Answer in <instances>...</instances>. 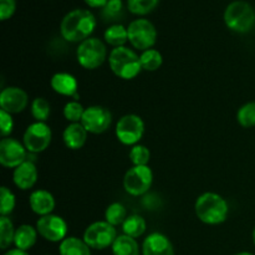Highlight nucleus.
I'll return each mask as SVG.
<instances>
[{
	"label": "nucleus",
	"instance_id": "14",
	"mask_svg": "<svg viewBox=\"0 0 255 255\" xmlns=\"http://www.w3.org/2000/svg\"><path fill=\"white\" fill-rule=\"evenodd\" d=\"M29 105V96L17 86H7L0 92V110L7 114H20Z\"/></svg>",
	"mask_w": 255,
	"mask_h": 255
},
{
	"label": "nucleus",
	"instance_id": "2",
	"mask_svg": "<svg viewBox=\"0 0 255 255\" xmlns=\"http://www.w3.org/2000/svg\"><path fill=\"white\" fill-rule=\"evenodd\" d=\"M196 216L202 223L208 226H218L228 218V202L218 193L206 192L196 199L194 203Z\"/></svg>",
	"mask_w": 255,
	"mask_h": 255
},
{
	"label": "nucleus",
	"instance_id": "33",
	"mask_svg": "<svg viewBox=\"0 0 255 255\" xmlns=\"http://www.w3.org/2000/svg\"><path fill=\"white\" fill-rule=\"evenodd\" d=\"M128 156L132 166H148L151 161V151L146 146L139 143L132 146Z\"/></svg>",
	"mask_w": 255,
	"mask_h": 255
},
{
	"label": "nucleus",
	"instance_id": "36",
	"mask_svg": "<svg viewBox=\"0 0 255 255\" xmlns=\"http://www.w3.org/2000/svg\"><path fill=\"white\" fill-rule=\"evenodd\" d=\"M16 11V0H0V20L10 19Z\"/></svg>",
	"mask_w": 255,
	"mask_h": 255
},
{
	"label": "nucleus",
	"instance_id": "12",
	"mask_svg": "<svg viewBox=\"0 0 255 255\" xmlns=\"http://www.w3.org/2000/svg\"><path fill=\"white\" fill-rule=\"evenodd\" d=\"M29 157V152L24 143L16 138L5 137L0 141V164L5 168L15 169L24 163Z\"/></svg>",
	"mask_w": 255,
	"mask_h": 255
},
{
	"label": "nucleus",
	"instance_id": "20",
	"mask_svg": "<svg viewBox=\"0 0 255 255\" xmlns=\"http://www.w3.org/2000/svg\"><path fill=\"white\" fill-rule=\"evenodd\" d=\"M37 229L36 227H32L30 224H21L15 231L14 246L15 248L20 251L27 252L36 244L37 241Z\"/></svg>",
	"mask_w": 255,
	"mask_h": 255
},
{
	"label": "nucleus",
	"instance_id": "17",
	"mask_svg": "<svg viewBox=\"0 0 255 255\" xmlns=\"http://www.w3.org/2000/svg\"><path fill=\"white\" fill-rule=\"evenodd\" d=\"M50 86L56 94L79 101V82L74 75L69 72H56L50 79Z\"/></svg>",
	"mask_w": 255,
	"mask_h": 255
},
{
	"label": "nucleus",
	"instance_id": "18",
	"mask_svg": "<svg viewBox=\"0 0 255 255\" xmlns=\"http://www.w3.org/2000/svg\"><path fill=\"white\" fill-rule=\"evenodd\" d=\"M29 204L31 211L39 217L47 216L54 212L56 202L54 196L46 189H35L30 193Z\"/></svg>",
	"mask_w": 255,
	"mask_h": 255
},
{
	"label": "nucleus",
	"instance_id": "32",
	"mask_svg": "<svg viewBox=\"0 0 255 255\" xmlns=\"http://www.w3.org/2000/svg\"><path fill=\"white\" fill-rule=\"evenodd\" d=\"M85 107L80 104V101L77 100H71V101L66 102V105L64 106V117L66 121H69L70 124H77V122H81L82 116L85 114Z\"/></svg>",
	"mask_w": 255,
	"mask_h": 255
},
{
	"label": "nucleus",
	"instance_id": "9",
	"mask_svg": "<svg viewBox=\"0 0 255 255\" xmlns=\"http://www.w3.org/2000/svg\"><path fill=\"white\" fill-rule=\"evenodd\" d=\"M52 141V131L46 122H32L22 134V143L31 154L41 153L49 148Z\"/></svg>",
	"mask_w": 255,
	"mask_h": 255
},
{
	"label": "nucleus",
	"instance_id": "31",
	"mask_svg": "<svg viewBox=\"0 0 255 255\" xmlns=\"http://www.w3.org/2000/svg\"><path fill=\"white\" fill-rule=\"evenodd\" d=\"M16 207V198L10 188L2 186L0 188V216L9 217Z\"/></svg>",
	"mask_w": 255,
	"mask_h": 255
},
{
	"label": "nucleus",
	"instance_id": "1",
	"mask_svg": "<svg viewBox=\"0 0 255 255\" xmlns=\"http://www.w3.org/2000/svg\"><path fill=\"white\" fill-rule=\"evenodd\" d=\"M96 17L87 9H75L67 12L60 24V34L69 42H82L91 37L96 29Z\"/></svg>",
	"mask_w": 255,
	"mask_h": 255
},
{
	"label": "nucleus",
	"instance_id": "16",
	"mask_svg": "<svg viewBox=\"0 0 255 255\" xmlns=\"http://www.w3.org/2000/svg\"><path fill=\"white\" fill-rule=\"evenodd\" d=\"M142 255H174L173 244L167 236L154 232L144 238Z\"/></svg>",
	"mask_w": 255,
	"mask_h": 255
},
{
	"label": "nucleus",
	"instance_id": "6",
	"mask_svg": "<svg viewBox=\"0 0 255 255\" xmlns=\"http://www.w3.org/2000/svg\"><path fill=\"white\" fill-rule=\"evenodd\" d=\"M128 42L133 49L138 51L153 49L157 42V29L148 19L138 17L129 22L127 26Z\"/></svg>",
	"mask_w": 255,
	"mask_h": 255
},
{
	"label": "nucleus",
	"instance_id": "29",
	"mask_svg": "<svg viewBox=\"0 0 255 255\" xmlns=\"http://www.w3.org/2000/svg\"><path fill=\"white\" fill-rule=\"evenodd\" d=\"M237 121L243 128L255 127V101L247 102L238 110Z\"/></svg>",
	"mask_w": 255,
	"mask_h": 255
},
{
	"label": "nucleus",
	"instance_id": "30",
	"mask_svg": "<svg viewBox=\"0 0 255 255\" xmlns=\"http://www.w3.org/2000/svg\"><path fill=\"white\" fill-rule=\"evenodd\" d=\"M158 5V0H127V9L137 16H144L153 11Z\"/></svg>",
	"mask_w": 255,
	"mask_h": 255
},
{
	"label": "nucleus",
	"instance_id": "41",
	"mask_svg": "<svg viewBox=\"0 0 255 255\" xmlns=\"http://www.w3.org/2000/svg\"><path fill=\"white\" fill-rule=\"evenodd\" d=\"M46 255H50V254H46Z\"/></svg>",
	"mask_w": 255,
	"mask_h": 255
},
{
	"label": "nucleus",
	"instance_id": "23",
	"mask_svg": "<svg viewBox=\"0 0 255 255\" xmlns=\"http://www.w3.org/2000/svg\"><path fill=\"white\" fill-rule=\"evenodd\" d=\"M122 232L126 236L137 239L146 233L147 222L139 214H129L122 224Z\"/></svg>",
	"mask_w": 255,
	"mask_h": 255
},
{
	"label": "nucleus",
	"instance_id": "15",
	"mask_svg": "<svg viewBox=\"0 0 255 255\" xmlns=\"http://www.w3.org/2000/svg\"><path fill=\"white\" fill-rule=\"evenodd\" d=\"M39 172L34 161L27 158L12 172V182L20 191H29L36 184Z\"/></svg>",
	"mask_w": 255,
	"mask_h": 255
},
{
	"label": "nucleus",
	"instance_id": "19",
	"mask_svg": "<svg viewBox=\"0 0 255 255\" xmlns=\"http://www.w3.org/2000/svg\"><path fill=\"white\" fill-rule=\"evenodd\" d=\"M87 136L89 132L86 131L81 122L77 124H69L65 127L64 132H62V141H64L65 146L72 151H77V149L82 148L87 141Z\"/></svg>",
	"mask_w": 255,
	"mask_h": 255
},
{
	"label": "nucleus",
	"instance_id": "7",
	"mask_svg": "<svg viewBox=\"0 0 255 255\" xmlns=\"http://www.w3.org/2000/svg\"><path fill=\"white\" fill-rule=\"evenodd\" d=\"M119 237L116 227L111 226L106 221H97L90 224L84 232V239L87 246L95 251H104L111 248Z\"/></svg>",
	"mask_w": 255,
	"mask_h": 255
},
{
	"label": "nucleus",
	"instance_id": "26",
	"mask_svg": "<svg viewBox=\"0 0 255 255\" xmlns=\"http://www.w3.org/2000/svg\"><path fill=\"white\" fill-rule=\"evenodd\" d=\"M127 217L128 214H127L126 207L120 202H114L105 211V221L114 227L122 226Z\"/></svg>",
	"mask_w": 255,
	"mask_h": 255
},
{
	"label": "nucleus",
	"instance_id": "27",
	"mask_svg": "<svg viewBox=\"0 0 255 255\" xmlns=\"http://www.w3.org/2000/svg\"><path fill=\"white\" fill-rule=\"evenodd\" d=\"M16 228L9 217H0V249L6 251L14 244V237Z\"/></svg>",
	"mask_w": 255,
	"mask_h": 255
},
{
	"label": "nucleus",
	"instance_id": "10",
	"mask_svg": "<svg viewBox=\"0 0 255 255\" xmlns=\"http://www.w3.org/2000/svg\"><path fill=\"white\" fill-rule=\"evenodd\" d=\"M122 183L129 196H143L153 183V172L148 166H132L125 173Z\"/></svg>",
	"mask_w": 255,
	"mask_h": 255
},
{
	"label": "nucleus",
	"instance_id": "37",
	"mask_svg": "<svg viewBox=\"0 0 255 255\" xmlns=\"http://www.w3.org/2000/svg\"><path fill=\"white\" fill-rule=\"evenodd\" d=\"M84 1L87 6L96 9V7H105L109 0H84Z\"/></svg>",
	"mask_w": 255,
	"mask_h": 255
},
{
	"label": "nucleus",
	"instance_id": "40",
	"mask_svg": "<svg viewBox=\"0 0 255 255\" xmlns=\"http://www.w3.org/2000/svg\"><path fill=\"white\" fill-rule=\"evenodd\" d=\"M253 243H254V246H255V227H254V229H253Z\"/></svg>",
	"mask_w": 255,
	"mask_h": 255
},
{
	"label": "nucleus",
	"instance_id": "5",
	"mask_svg": "<svg viewBox=\"0 0 255 255\" xmlns=\"http://www.w3.org/2000/svg\"><path fill=\"white\" fill-rule=\"evenodd\" d=\"M76 59L80 66L84 69H99L106 60H109L106 45L99 37H89L77 46Z\"/></svg>",
	"mask_w": 255,
	"mask_h": 255
},
{
	"label": "nucleus",
	"instance_id": "28",
	"mask_svg": "<svg viewBox=\"0 0 255 255\" xmlns=\"http://www.w3.org/2000/svg\"><path fill=\"white\" fill-rule=\"evenodd\" d=\"M30 111L35 121L46 122L51 114V106L45 97H35L30 105Z\"/></svg>",
	"mask_w": 255,
	"mask_h": 255
},
{
	"label": "nucleus",
	"instance_id": "13",
	"mask_svg": "<svg viewBox=\"0 0 255 255\" xmlns=\"http://www.w3.org/2000/svg\"><path fill=\"white\" fill-rule=\"evenodd\" d=\"M81 124L89 133L101 134L111 126L112 114L106 107L94 105V106L86 107Z\"/></svg>",
	"mask_w": 255,
	"mask_h": 255
},
{
	"label": "nucleus",
	"instance_id": "11",
	"mask_svg": "<svg viewBox=\"0 0 255 255\" xmlns=\"http://www.w3.org/2000/svg\"><path fill=\"white\" fill-rule=\"evenodd\" d=\"M35 227L39 236L51 243H61L65 238H67L69 227L66 221L57 214L51 213L40 217Z\"/></svg>",
	"mask_w": 255,
	"mask_h": 255
},
{
	"label": "nucleus",
	"instance_id": "24",
	"mask_svg": "<svg viewBox=\"0 0 255 255\" xmlns=\"http://www.w3.org/2000/svg\"><path fill=\"white\" fill-rule=\"evenodd\" d=\"M114 255H139V246L137 241L126 234H120L111 247Z\"/></svg>",
	"mask_w": 255,
	"mask_h": 255
},
{
	"label": "nucleus",
	"instance_id": "4",
	"mask_svg": "<svg viewBox=\"0 0 255 255\" xmlns=\"http://www.w3.org/2000/svg\"><path fill=\"white\" fill-rule=\"evenodd\" d=\"M223 17L229 30L246 34L253 29L255 24V10L248 1L236 0L226 7Z\"/></svg>",
	"mask_w": 255,
	"mask_h": 255
},
{
	"label": "nucleus",
	"instance_id": "3",
	"mask_svg": "<svg viewBox=\"0 0 255 255\" xmlns=\"http://www.w3.org/2000/svg\"><path fill=\"white\" fill-rule=\"evenodd\" d=\"M111 71L122 80H132L142 71L139 55L127 46L115 47L109 55Z\"/></svg>",
	"mask_w": 255,
	"mask_h": 255
},
{
	"label": "nucleus",
	"instance_id": "34",
	"mask_svg": "<svg viewBox=\"0 0 255 255\" xmlns=\"http://www.w3.org/2000/svg\"><path fill=\"white\" fill-rule=\"evenodd\" d=\"M124 14L122 0H109L105 7H102V15L105 19L116 20Z\"/></svg>",
	"mask_w": 255,
	"mask_h": 255
},
{
	"label": "nucleus",
	"instance_id": "8",
	"mask_svg": "<svg viewBox=\"0 0 255 255\" xmlns=\"http://www.w3.org/2000/svg\"><path fill=\"white\" fill-rule=\"evenodd\" d=\"M144 122L141 116L127 114L117 121L115 133L117 139L125 146H136L144 134Z\"/></svg>",
	"mask_w": 255,
	"mask_h": 255
},
{
	"label": "nucleus",
	"instance_id": "39",
	"mask_svg": "<svg viewBox=\"0 0 255 255\" xmlns=\"http://www.w3.org/2000/svg\"><path fill=\"white\" fill-rule=\"evenodd\" d=\"M234 255H254V254L249 253V252H241V253H237V254H234Z\"/></svg>",
	"mask_w": 255,
	"mask_h": 255
},
{
	"label": "nucleus",
	"instance_id": "25",
	"mask_svg": "<svg viewBox=\"0 0 255 255\" xmlns=\"http://www.w3.org/2000/svg\"><path fill=\"white\" fill-rule=\"evenodd\" d=\"M139 61H141L142 70L153 72L161 69L162 64H163V56H162V54L158 50L148 49L141 52V55H139Z\"/></svg>",
	"mask_w": 255,
	"mask_h": 255
},
{
	"label": "nucleus",
	"instance_id": "38",
	"mask_svg": "<svg viewBox=\"0 0 255 255\" xmlns=\"http://www.w3.org/2000/svg\"><path fill=\"white\" fill-rule=\"evenodd\" d=\"M4 255H29V253L24 251H20V249L17 248H14V249H9V251H6V253Z\"/></svg>",
	"mask_w": 255,
	"mask_h": 255
},
{
	"label": "nucleus",
	"instance_id": "22",
	"mask_svg": "<svg viewBox=\"0 0 255 255\" xmlns=\"http://www.w3.org/2000/svg\"><path fill=\"white\" fill-rule=\"evenodd\" d=\"M104 39L106 44L110 46L120 47L125 46L127 41H128V31L127 27L124 26L122 24H112L105 30Z\"/></svg>",
	"mask_w": 255,
	"mask_h": 255
},
{
	"label": "nucleus",
	"instance_id": "21",
	"mask_svg": "<svg viewBox=\"0 0 255 255\" xmlns=\"http://www.w3.org/2000/svg\"><path fill=\"white\" fill-rule=\"evenodd\" d=\"M60 255H91V248L84 239L77 237H67L60 243Z\"/></svg>",
	"mask_w": 255,
	"mask_h": 255
},
{
	"label": "nucleus",
	"instance_id": "35",
	"mask_svg": "<svg viewBox=\"0 0 255 255\" xmlns=\"http://www.w3.org/2000/svg\"><path fill=\"white\" fill-rule=\"evenodd\" d=\"M12 129H14V119H12V115L0 110V133H1L2 138L9 137Z\"/></svg>",
	"mask_w": 255,
	"mask_h": 255
}]
</instances>
